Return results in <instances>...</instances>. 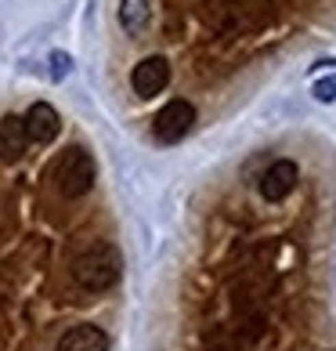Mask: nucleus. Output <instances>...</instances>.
<instances>
[{"instance_id": "nucleus-8", "label": "nucleus", "mask_w": 336, "mask_h": 351, "mask_svg": "<svg viewBox=\"0 0 336 351\" xmlns=\"http://www.w3.org/2000/svg\"><path fill=\"white\" fill-rule=\"evenodd\" d=\"M55 351H109V333L101 326H90V322H83V326H73L62 333V341Z\"/></svg>"}, {"instance_id": "nucleus-11", "label": "nucleus", "mask_w": 336, "mask_h": 351, "mask_svg": "<svg viewBox=\"0 0 336 351\" xmlns=\"http://www.w3.org/2000/svg\"><path fill=\"white\" fill-rule=\"evenodd\" d=\"M315 98L318 101H336V76H326V80L315 84Z\"/></svg>"}, {"instance_id": "nucleus-4", "label": "nucleus", "mask_w": 336, "mask_h": 351, "mask_svg": "<svg viewBox=\"0 0 336 351\" xmlns=\"http://www.w3.org/2000/svg\"><path fill=\"white\" fill-rule=\"evenodd\" d=\"M166 84H170V62L163 55H148L131 69V87L138 98H156Z\"/></svg>"}, {"instance_id": "nucleus-2", "label": "nucleus", "mask_w": 336, "mask_h": 351, "mask_svg": "<svg viewBox=\"0 0 336 351\" xmlns=\"http://www.w3.org/2000/svg\"><path fill=\"white\" fill-rule=\"evenodd\" d=\"M94 185V160L87 149H69L58 167V192L66 199H80Z\"/></svg>"}, {"instance_id": "nucleus-9", "label": "nucleus", "mask_w": 336, "mask_h": 351, "mask_svg": "<svg viewBox=\"0 0 336 351\" xmlns=\"http://www.w3.org/2000/svg\"><path fill=\"white\" fill-rule=\"evenodd\" d=\"M148 19H152L148 0H120V25H123L131 36H138L141 29H145Z\"/></svg>"}, {"instance_id": "nucleus-10", "label": "nucleus", "mask_w": 336, "mask_h": 351, "mask_svg": "<svg viewBox=\"0 0 336 351\" xmlns=\"http://www.w3.org/2000/svg\"><path fill=\"white\" fill-rule=\"evenodd\" d=\"M47 66H51V80H66V76L73 73V58L66 55V51H51L47 55Z\"/></svg>"}, {"instance_id": "nucleus-1", "label": "nucleus", "mask_w": 336, "mask_h": 351, "mask_svg": "<svg viewBox=\"0 0 336 351\" xmlns=\"http://www.w3.org/2000/svg\"><path fill=\"white\" fill-rule=\"evenodd\" d=\"M123 276V261H120V250L105 239H94L87 243L80 254L73 257V279L90 293H105L112 290Z\"/></svg>"}, {"instance_id": "nucleus-6", "label": "nucleus", "mask_w": 336, "mask_h": 351, "mask_svg": "<svg viewBox=\"0 0 336 351\" xmlns=\"http://www.w3.org/2000/svg\"><path fill=\"white\" fill-rule=\"evenodd\" d=\"M62 131V116L55 112V106H47V101H36V106L25 112V134H29V141H40V145H47V141H55Z\"/></svg>"}, {"instance_id": "nucleus-3", "label": "nucleus", "mask_w": 336, "mask_h": 351, "mask_svg": "<svg viewBox=\"0 0 336 351\" xmlns=\"http://www.w3.org/2000/svg\"><path fill=\"white\" fill-rule=\"evenodd\" d=\"M192 123H196V106L185 101V98H174L156 112L152 134H156V141H163V145H174V141H181L192 131Z\"/></svg>"}, {"instance_id": "nucleus-7", "label": "nucleus", "mask_w": 336, "mask_h": 351, "mask_svg": "<svg viewBox=\"0 0 336 351\" xmlns=\"http://www.w3.org/2000/svg\"><path fill=\"white\" fill-rule=\"evenodd\" d=\"M25 145H29V134H25L22 116H0V160L4 163L22 160Z\"/></svg>"}, {"instance_id": "nucleus-5", "label": "nucleus", "mask_w": 336, "mask_h": 351, "mask_svg": "<svg viewBox=\"0 0 336 351\" xmlns=\"http://www.w3.org/2000/svg\"><path fill=\"white\" fill-rule=\"evenodd\" d=\"M296 178H300V171H296L293 160H275L261 178V196L268 203H282L296 189Z\"/></svg>"}]
</instances>
